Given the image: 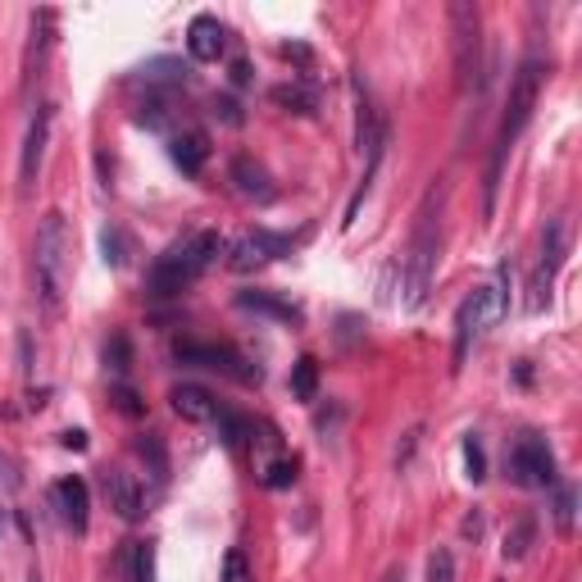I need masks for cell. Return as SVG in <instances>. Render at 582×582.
Listing matches in <instances>:
<instances>
[{"mask_svg": "<svg viewBox=\"0 0 582 582\" xmlns=\"http://www.w3.org/2000/svg\"><path fill=\"white\" fill-rule=\"evenodd\" d=\"M314 387H319V365L310 355L296 359V373H292V396L296 401H314Z\"/></svg>", "mask_w": 582, "mask_h": 582, "instance_id": "obj_22", "label": "cell"}, {"mask_svg": "<svg viewBox=\"0 0 582 582\" xmlns=\"http://www.w3.org/2000/svg\"><path fill=\"white\" fill-rule=\"evenodd\" d=\"M296 460H273L269 468H264V487H273V491H283V487H292L296 483Z\"/></svg>", "mask_w": 582, "mask_h": 582, "instance_id": "obj_27", "label": "cell"}, {"mask_svg": "<svg viewBox=\"0 0 582 582\" xmlns=\"http://www.w3.org/2000/svg\"><path fill=\"white\" fill-rule=\"evenodd\" d=\"M451 27H455V82L460 92H474V82L483 78V23L478 10L455 0L451 5Z\"/></svg>", "mask_w": 582, "mask_h": 582, "instance_id": "obj_5", "label": "cell"}, {"mask_svg": "<svg viewBox=\"0 0 582 582\" xmlns=\"http://www.w3.org/2000/svg\"><path fill=\"white\" fill-rule=\"evenodd\" d=\"M187 50L197 64H214L218 55H224V23H218L214 14H197L187 27Z\"/></svg>", "mask_w": 582, "mask_h": 582, "instance_id": "obj_13", "label": "cell"}, {"mask_svg": "<svg viewBox=\"0 0 582 582\" xmlns=\"http://www.w3.org/2000/svg\"><path fill=\"white\" fill-rule=\"evenodd\" d=\"M214 115L224 119V123H241V115H237V100H228V96H218V100H214Z\"/></svg>", "mask_w": 582, "mask_h": 582, "instance_id": "obj_31", "label": "cell"}, {"mask_svg": "<svg viewBox=\"0 0 582 582\" xmlns=\"http://www.w3.org/2000/svg\"><path fill=\"white\" fill-rule=\"evenodd\" d=\"M169 155H174V164H178L182 174L197 178V174L205 169V159H210V136H205L201 128H187V132H178V136H174Z\"/></svg>", "mask_w": 582, "mask_h": 582, "instance_id": "obj_15", "label": "cell"}, {"mask_svg": "<svg viewBox=\"0 0 582 582\" xmlns=\"http://www.w3.org/2000/svg\"><path fill=\"white\" fill-rule=\"evenodd\" d=\"M50 506L55 514H60V523L69 533H87V523H92V491L82 478H60L50 487Z\"/></svg>", "mask_w": 582, "mask_h": 582, "instance_id": "obj_10", "label": "cell"}, {"mask_svg": "<svg viewBox=\"0 0 582 582\" xmlns=\"http://www.w3.org/2000/svg\"><path fill=\"white\" fill-rule=\"evenodd\" d=\"M565 264V224L560 218H550L546 233H542V260L533 269V283H528V310L542 314L550 305V287H556V273Z\"/></svg>", "mask_w": 582, "mask_h": 582, "instance_id": "obj_7", "label": "cell"}, {"mask_svg": "<svg viewBox=\"0 0 582 582\" xmlns=\"http://www.w3.org/2000/svg\"><path fill=\"white\" fill-rule=\"evenodd\" d=\"M233 82H237V87H246V82H251V64L237 60V64H233Z\"/></svg>", "mask_w": 582, "mask_h": 582, "instance_id": "obj_33", "label": "cell"}, {"mask_svg": "<svg viewBox=\"0 0 582 582\" xmlns=\"http://www.w3.org/2000/svg\"><path fill=\"white\" fill-rule=\"evenodd\" d=\"M50 119H55V109H50V105H37L33 123H27V136H23V155H19V178H23V187H33V182H37L41 155H46V142H50Z\"/></svg>", "mask_w": 582, "mask_h": 582, "instance_id": "obj_11", "label": "cell"}, {"mask_svg": "<svg viewBox=\"0 0 582 582\" xmlns=\"http://www.w3.org/2000/svg\"><path fill=\"white\" fill-rule=\"evenodd\" d=\"M169 405H174L178 419H187V424H214V419H218V401L205 392V387H197V382L174 387V392H169Z\"/></svg>", "mask_w": 582, "mask_h": 582, "instance_id": "obj_14", "label": "cell"}, {"mask_svg": "<svg viewBox=\"0 0 582 582\" xmlns=\"http://www.w3.org/2000/svg\"><path fill=\"white\" fill-rule=\"evenodd\" d=\"M27 582H41V573H37V569H33V573H27Z\"/></svg>", "mask_w": 582, "mask_h": 582, "instance_id": "obj_35", "label": "cell"}, {"mask_svg": "<svg viewBox=\"0 0 582 582\" xmlns=\"http://www.w3.org/2000/svg\"><path fill=\"white\" fill-rule=\"evenodd\" d=\"M174 355L182 365H201V369H214V373H228L237 382H260V369L246 365V355L233 351V346H214V342H174Z\"/></svg>", "mask_w": 582, "mask_h": 582, "instance_id": "obj_6", "label": "cell"}, {"mask_svg": "<svg viewBox=\"0 0 582 582\" xmlns=\"http://www.w3.org/2000/svg\"><path fill=\"white\" fill-rule=\"evenodd\" d=\"M115 405H119L123 414H132V419H136V414H142V401H136V392H132L128 382H119V387H115Z\"/></svg>", "mask_w": 582, "mask_h": 582, "instance_id": "obj_30", "label": "cell"}, {"mask_svg": "<svg viewBox=\"0 0 582 582\" xmlns=\"http://www.w3.org/2000/svg\"><path fill=\"white\" fill-rule=\"evenodd\" d=\"M218 582H256V573H251V560H246L241 550H228V556H224V573H218Z\"/></svg>", "mask_w": 582, "mask_h": 582, "instance_id": "obj_28", "label": "cell"}, {"mask_svg": "<svg viewBox=\"0 0 582 582\" xmlns=\"http://www.w3.org/2000/svg\"><path fill=\"white\" fill-rule=\"evenodd\" d=\"M441 205H447V191L428 187V197L419 201L414 214V233L401 256V310H419L428 300V287L437 278V251H441Z\"/></svg>", "mask_w": 582, "mask_h": 582, "instance_id": "obj_2", "label": "cell"}, {"mask_svg": "<svg viewBox=\"0 0 582 582\" xmlns=\"http://www.w3.org/2000/svg\"><path fill=\"white\" fill-rule=\"evenodd\" d=\"M100 251H105V264L123 269V264H128V256H132V241H128V233H123V228L109 224V228L100 233Z\"/></svg>", "mask_w": 582, "mask_h": 582, "instance_id": "obj_21", "label": "cell"}, {"mask_svg": "<svg viewBox=\"0 0 582 582\" xmlns=\"http://www.w3.org/2000/svg\"><path fill=\"white\" fill-rule=\"evenodd\" d=\"M132 582H155V542L132 546Z\"/></svg>", "mask_w": 582, "mask_h": 582, "instance_id": "obj_25", "label": "cell"}, {"mask_svg": "<svg viewBox=\"0 0 582 582\" xmlns=\"http://www.w3.org/2000/svg\"><path fill=\"white\" fill-rule=\"evenodd\" d=\"M510 478L519 487H550L556 483V455H550V447L542 437H519L514 451H510Z\"/></svg>", "mask_w": 582, "mask_h": 582, "instance_id": "obj_9", "label": "cell"}, {"mask_svg": "<svg viewBox=\"0 0 582 582\" xmlns=\"http://www.w3.org/2000/svg\"><path fill=\"white\" fill-rule=\"evenodd\" d=\"M218 437H224V447L233 451H246L256 441V424L251 419H241V414H228V409H218Z\"/></svg>", "mask_w": 582, "mask_h": 582, "instance_id": "obj_20", "label": "cell"}, {"mask_svg": "<svg viewBox=\"0 0 582 582\" xmlns=\"http://www.w3.org/2000/svg\"><path fill=\"white\" fill-rule=\"evenodd\" d=\"M182 78H187L182 60H151V64L136 69V82H142V87H178Z\"/></svg>", "mask_w": 582, "mask_h": 582, "instance_id": "obj_19", "label": "cell"}, {"mask_svg": "<svg viewBox=\"0 0 582 582\" xmlns=\"http://www.w3.org/2000/svg\"><path fill=\"white\" fill-rule=\"evenodd\" d=\"M542 78H546V64L537 55H528L514 78H510V96H506V115H501V128H496V142H491V164H487V182H483V214L491 218L496 210V187H501V169H506V155L514 151L519 132L528 128L533 119V105H537V92H542Z\"/></svg>", "mask_w": 582, "mask_h": 582, "instance_id": "obj_1", "label": "cell"}, {"mask_svg": "<svg viewBox=\"0 0 582 582\" xmlns=\"http://www.w3.org/2000/svg\"><path fill=\"white\" fill-rule=\"evenodd\" d=\"M428 582H455V556L451 550H432L428 556Z\"/></svg>", "mask_w": 582, "mask_h": 582, "instance_id": "obj_29", "label": "cell"}, {"mask_svg": "<svg viewBox=\"0 0 582 582\" xmlns=\"http://www.w3.org/2000/svg\"><path fill=\"white\" fill-rule=\"evenodd\" d=\"M382 582H405V573H401V569H387V573H382Z\"/></svg>", "mask_w": 582, "mask_h": 582, "instance_id": "obj_34", "label": "cell"}, {"mask_svg": "<svg viewBox=\"0 0 582 582\" xmlns=\"http://www.w3.org/2000/svg\"><path fill=\"white\" fill-rule=\"evenodd\" d=\"M69 264H73V233L69 218L60 210H50L37 228L33 246V269H37V296L46 305V314L64 310V292H69Z\"/></svg>", "mask_w": 582, "mask_h": 582, "instance_id": "obj_4", "label": "cell"}, {"mask_svg": "<svg viewBox=\"0 0 582 582\" xmlns=\"http://www.w3.org/2000/svg\"><path fill=\"white\" fill-rule=\"evenodd\" d=\"M269 100L292 109V115H314V109H319V87H310V82H283V87L269 92Z\"/></svg>", "mask_w": 582, "mask_h": 582, "instance_id": "obj_18", "label": "cell"}, {"mask_svg": "<svg viewBox=\"0 0 582 582\" xmlns=\"http://www.w3.org/2000/svg\"><path fill=\"white\" fill-rule=\"evenodd\" d=\"M533 533H537V528H533V519H519L514 528L506 533V546H501V550H506V560H523V556H528Z\"/></svg>", "mask_w": 582, "mask_h": 582, "instance_id": "obj_23", "label": "cell"}, {"mask_svg": "<svg viewBox=\"0 0 582 582\" xmlns=\"http://www.w3.org/2000/svg\"><path fill=\"white\" fill-rule=\"evenodd\" d=\"M218 251H224V237H218L214 228H201V233H191V237L174 241L169 251H164V256L151 264V273H146V292H151L155 300L178 296L182 287H191V283H197L201 273L218 260Z\"/></svg>", "mask_w": 582, "mask_h": 582, "instance_id": "obj_3", "label": "cell"}, {"mask_svg": "<svg viewBox=\"0 0 582 582\" xmlns=\"http://www.w3.org/2000/svg\"><path fill=\"white\" fill-rule=\"evenodd\" d=\"M292 256V237L283 233H269V228H251V233H241L233 246H228V264L237 273H251V269H264L273 260H283Z\"/></svg>", "mask_w": 582, "mask_h": 582, "instance_id": "obj_8", "label": "cell"}, {"mask_svg": "<svg viewBox=\"0 0 582 582\" xmlns=\"http://www.w3.org/2000/svg\"><path fill=\"white\" fill-rule=\"evenodd\" d=\"M573 506H578V491H573L569 483H560V487H556V506H550L560 533H573Z\"/></svg>", "mask_w": 582, "mask_h": 582, "instance_id": "obj_24", "label": "cell"}, {"mask_svg": "<svg viewBox=\"0 0 582 582\" xmlns=\"http://www.w3.org/2000/svg\"><path fill=\"white\" fill-rule=\"evenodd\" d=\"M464 468H468V483H483L487 478V455H483V441L478 437H464Z\"/></svg>", "mask_w": 582, "mask_h": 582, "instance_id": "obj_26", "label": "cell"}, {"mask_svg": "<svg viewBox=\"0 0 582 582\" xmlns=\"http://www.w3.org/2000/svg\"><path fill=\"white\" fill-rule=\"evenodd\" d=\"M100 487H105L109 510H115L123 523H136V519H142V487L132 483V474H123V468H105V474H100Z\"/></svg>", "mask_w": 582, "mask_h": 582, "instance_id": "obj_12", "label": "cell"}, {"mask_svg": "<svg viewBox=\"0 0 582 582\" xmlns=\"http://www.w3.org/2000/svg\"><path fill=\"white\" fill-rule=\"evenodd\" d=\"M0 528H5V514H0Z\"/></svg>", "mask_w": 582, "mask_h": 582, "instance_id": "obj_36", "label": "cell"}, {"mask_svg": "<svg viewBox=\"0 0 582 582\" xmlns=\"http://www.w3.org/2000/svg\"><path fill=\"white\" fill-rule=\"evenodd\" d=\"M237 305H241V310H251V314L273 319V323H287V328H300V323H305V314L296 310V305L278 300L273 292H241V296H237Z\"/></svg>", "mask_w": 582, "mask_h": 582, "instance_id": "obj_16", "label": "cell"}, {"mask_svg": "<svg viewBox=\"0 0 582 582\" xmlns=\"http://www.w3.org/2000/svg\"><path fill=\"white\" fill-rule=\"evenodd\" d=\"M60 441H64V451H87V432H82V428H69Z\"/></svg>", "mask_w": 582, "mask_h": 582, "instance_id": "obj_32", "label": "cell"}, {"mask_svg": "<svg viewBox=\"0 0 582 582\" xmlns=\"http://www.w3.org/2000/svg\"><path fill=\"white\" fill-rule=\"evenodd\" d=\"M233 182H237L241 197H251V201H269V197H273L269 169H264V164H256L251 155H237V159H233Z\"/></svg>", "mask_w": 582, "mask_h": 582, "instance_id": "obj_17", "label": "cell"}]
</instances>
